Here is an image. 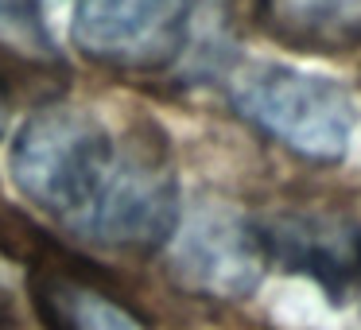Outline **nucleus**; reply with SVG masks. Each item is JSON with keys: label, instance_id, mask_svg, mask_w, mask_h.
I'll use <instances>...</instances> for the list:
<instances>
[{"label": "nucleus", "instance_id": "1", "mask_svg": "<svg viewBox=\"0 0 361 330\" xmlns=\"http://www.w3.org/2000/svg\"><path fill=\"white\" fill-rule=\"evenodd\" d=\"M109 128L71 102L43 105L12 136V183L55 218L82 221L113 167Z\"/></svg>", "mask_w": 361, "mask_h": 330}, {"label": "nucleus", "instance_id": "2", "mask_svg": "<svg viewBox=\"0 0 361 330\" xmlns=\"http://www.w3.org/2000/svg\"><path fill=\"white\" fill-rule=\"evenodd\" d=\"M229 102L252 128L311 164H338L353 136V102L334 78L276 63L233 74Z\"/></svg>", "mask_w": 361, "mask_h": 330}, {"label": "nucleus", "instance_id": "3", "mask_svg": "<svg viewBox=\"0 0 361 330\" xmlns=\"http://www.w3.org/2000/svg\"><path fill=\"white\" fill-rule=\"evenodd\" d=\"M78 226L109 249L148 252L167 245L179 226V183L164 144L133 136L128 148L113 156L109 175Z\"/></svg>", "mask_w": 361, "mask_h": 330}, {"label": "nucleus", "instance_id": "4", "mask_svg": "<svg viewBox=\"0 0 361 330\" xmlns=\"http://www.w3.org/2000/svg\"><path fill=\"white\" fill-rule=\"evenodd\" d=\"M167 241V272L195 295L233 303L249 299L264 280L268 252L260 229L229 206H198Z\"/></svg>", "mask_w": 361, "mask_h": 330}, {"label": "nucleus", "instance_id": "5", "mask_svg": "<svg viewBox=\"0 0 361 330\" xmlns=\"http://www.w3.org/2000/svg\"><path fill=\"white\" fill-rule=\"evenodd\" d=\"M195 0H78L74 47L109 71H159L183 51Z\"/></svg>", "mask_w": 361, "mask_h": 330}, {"label": "nucleus", "instance_id": "6", "mask_svg": "<svg viewBox=\"0 0 361 330\" xmlns=\"http://www.w3.org/2000/svg\"><path fill=\"white\" fill-rule=\"evenodd\" d=\"M257 229L268 260L311 276L330 303H345L361 288V221L330 210H283Z\"/></svg>", "mask_w": 361, "mask_h": 330}, {"label": "nucleus", "instance_id": "7", "mask_svg": "<svg viewBox=\"0 0 361 330\" xmlns=\"http://www.w3.org/2000/svg\"><path fill=\"white\" fill-rule=\"evenodd\" d=\"M32 299L47 330H152L121 295L59 264H39L32 272Z\"/></svg>", "mask_w": 361, "mask_h": 330}, {"label": "nucleus", "instance_id": "8", "mask_svg": "<svg viewBox=\"0 0 361 330\" xmlns=\"http://www.w3.org/2000/svg\"><path fill=\"white\" fill-rule=\"evenodd\" d=\"M260 24L283 47L345 55L361 47V0H257Z\"/></svg>", "mask_w": 361, "mask_h": 330}, {"label": "nucleus", "instance_id": "9", "mask_svg": "<svg viewBox=\"0 0 361 330\" xmlns=\"http://www.w3.org/2000/svg\"><path fill=\"white\" fill-rule=\"evenodd\" d=\"M0 51L35 66L59 63V51L35 0H0Z\"/></svg>", "mask_w": 361, "mask_h": 330}, {"label": "nucleus", "instance_id": "10", "mask_svg": "<svg viewBox=\"0 0 361 330\" xmlns=\"http://www.w3.org/2000/svg\"><path fill=\"white\" fill-rule=\"evenodd\" d=\"M4 113H8V94H4V86H0V133H4Z\"/></svg>", "mask_w": 361, "mask_h": 330}]
</instances>
